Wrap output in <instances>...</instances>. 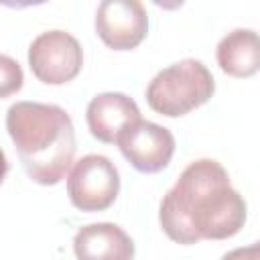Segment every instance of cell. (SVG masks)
Wrapping results in <instances>:
<instances>
[{
  "instance_id": "6",
  "label": "cell",
  "mask_w": 260,
  "mask_h": 260,
  "mask_svg": "<svg viewBox=\"0 0 260 260\" xmlns=\"http://www.w3.org/2000/svg\"><path fill=\"white\" fill-rule=\"evenodd\" d=\"M118 148L122 156L144 175L160 173L169 167L175 154V136L169 128L148 120H138L120 138Z\"/></svg>"
},
{
  "instance_id": "4",
  "label": "cell",
  "mask_w": 260,
  "mask_h": 260,
  "mask_svg": "<svg viewBox=\"0 0 260 260\" xmlns=\"http://www.w3.org/2000/svg\"><path fill=\"white\" fill-rule=\"evenodd\" d=\"M120 193V175L104 154H85L69 171L67 195L79 211H104Z\"/></svg>"
},
{
  "instance_id": "1",
  "label": "cell",
  "mask_w": 260,
  "mask_h": 260,
  "mask_svg": "<svg viewBox=\"0 0 260 260\" xmlns=\"http://www.w3.org/2000/svg\"><path fill=\"white\" fill-rule=\"evenodd\" d=\"M158 221L177 244L225 240L246 223V201L213 158L193 160L160 201Z\"/></svg>"
},
{
  "instance_id": "11",
  "label": "cell",
  "mask_w": 260,
  "mask_h": 260,
  "mask_svg": "<svg viewBox=\"0 0 260 260\" xmlns=\"http://www.w3.org/2000/svg\"><path fill=\"white\" fill-rule=\"evenodd\" d=\"M24 73L16 59L8 55H0V100L16 93L22 87Z\"/></svg>"
},
{
  "instance_id": "13",
  "label": "cell",
  "mask_w": 260,
  "mask_h": 260,
  "mask_svg": "<svg viewBox=\"0 0 260 260\" xmlns=\"http://www.w3.org/2000/svg\"><path fill=\"white\" fill-rule=\"evenodd\" d=\"M6 173H8V160H6L4 150L0 148V185H2V181H4V177H6Z\"/></svg>"
},
{
  "instance_id": "12",
  "label": "cell",
  "mask_w": 260,
  "mask_h": 260,
  "mask_svg": "<svg viewBox=\"0 0 260 260\" xmlns=\"http://www.w3.org/2000/svg\"><path fill=\"white\" fill-rule=\"evenodd\" d=\"M221 260H260V248H258V244H252L246 248H236V250L223 254Z\"/></svg>"
},
{
  "instance_id": "3",
  "label": "cell",
  "mask_w": 260,
  "mask_h": 260,
  "mask_svg": "<svg viewBox=\"0 0 260 260\" xmlns=\"http://www.w3.org/2000/svg\"><path fill=\"white\" fill-rule=\"evenodd\" d=\"M213 91L215 81L211 71L197 59H183L165 67L150 79L146 102L152 112L179 118L209 102Z\"/></svg>"
},
{
  "instance_id": "5",
  "label": "cell",
  "mask_w": 260,
  "mask_h": 260,
  "mask_svg": "<svg viewBox=\"0 0 260 260\" xmlns=\"http://www.w3.org/2000/svg\"><path fill=\"white\" fill-rule=\"evenodd\" d=\"M28 67L47 85H63L75 79L83 67L79 41L65 30L41 32L28 47Z\"/></svg>"
},
{
  "instance_id": "9",
  "label": "cell",
  "mask_w": 260,
  "mask_h": 260,
  "mask_svg": "<svg viewBox=\"0 0 260 260\" xmlns=\"http://www.w3.org/2000/svg\"><path fill=\"white\" fill-rule=\"evenodd\" d=\"M73 252L77 260H134V242L116 223H89L75 234Z\"/></svg>"
},
{
  "instance_id": "2",
  "label": "cell",
  "mask_w": 260,
  "mask_h": 260,
  "mask_svg": "<svg viewBox=\"0 0 260 260\" xmlns=\"http://www.w3.org/2000/svg\"><path fill=\"white\" fill-rule=\"evenodd\" d=\"M6 130L30 181L57 185L65 179L75 156V128L61 106L16 102L6 112Z\"/></svg>"
},
{
  "instance_id": "10",
  "label": "cell",
  "mask_w": 260,
  "mask_h": 260,
  "mask_svg": "<svg viewBox=\"0 0 260 260\" xmlns=\"http://www.w3.org/2000/svg\"><path fill=\"white\" fill-rule=\"evenodd\" d=\"M217 65L230 77H252L260 69V43L252 28H236L217 43Z\"/></svg>"
},
{
  "instance_id": "8",
  "label": "cell",
  "mask_w": 260,
  "mask_h": 260,
  "mask_svg": "<svg viewBox=\"0 0 260 260\" xmlns=\"http://www.w3.org/2000/svg\"><path fill=\"white\" fill-rule=\"evenodd\" d=\"M85 120L93 138L106 144H114L132 124L142 118L132 98L120 91H104L91 98L87 104Z\"/></svg>"
},
{
  "instance_id": "7",
  "label": "cell",
  "mask_w": 260,
  "mask_h": 260,
  "mask_svg": "<svg viewBox=\"0 0 260 260\" xmlns=\"http://www.w3.org/2000/svg\"><path fill=\"white\" fill-rule=\"evenodd\" d=\"M95 32L114 51L136 49L148 32V14L138 0H104L95 10Z\"/></svg>"
}]
</instances>
